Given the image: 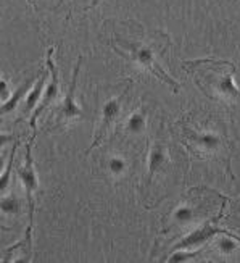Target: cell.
<instances>
[{
    "instance_id": "1",
    "label": "cell",
    "mask_w": 240,
    "mask_h": 263,
    "mask_svg": "<svg viewBox=\"0 0 240 263\" xmlns=\"http://www.w3.org/2000/svg\"><path fill=\"white\" fill-rule=\"evenodd\" d=\"M195 83L205 96L213 100H221L227 105L240 104V89L234 83L235 66L224 60H195L187 62Z\"/></svg>"
},
{
    "instance_id": "2",
    "label": "cell",
    "mask_w": 240,
    "mask_h": 263,
    "mask_svg": "<svg viewBox=\"0 0 240 263\" xmlns=\"http://www.w3.org/2000/svg\"><path fill=\"white\" fill-rule=\"evenodd\" d=\"M115 39H116V42L119 45H123V49L121 47H113L118 53L128 55V59L132 60L137 66L144 68V70H147L148 73H152L153 76H156L159 81H163L165 84L171 86L173 92H179L181 84L176 83L174 79L163 70L162 65L156 62L155 52H153V49L150 47V45H145L142 42H134V41H129V39H123L119 36H115Z\"/></svg>"
},
{
    "instance_id": "3",
    "label": "cell",
    "mask_w": 240,
    "mask_h": 263,
    "mask_svg": "<svg viewBox=\"0 0 240 263\" xmlns=\"http://www.w3.org/2000/svg\"><path fill=\"white\" fill-rule=\"evenodd\" d=\"M36 134L31 137V141L26 144V160L25 165L18 166V176L21 179V184L25 187V194L28 199V228H26V241L31 246V234H32V223H34V194L39 189V181H37V175H36V168H34V162H32V155H31V147H32V141Z\"/></svg>"
},
{
    "instance_id": "4",
    "label": "cell",
    "mask_w": 240,
    "mask_h": 263,
    "mask_svg": "<svg viewBox=\"0 0 240 263\" xmlns=\"http://www.w3.org/2000/svg\"><path fill=\"white\" fill-rule=\"evenodd\" d=\"M184 144L198 157H211L221 151L224 142L214 133H200L192 128H184Z\"/></svg>"
},
{
    "instance_id": "5",
    "label": "cell",
    "mask_w": 240,
    "mask_h": 263,
    "mask_svg": "<svg viewBox=\"0 0 240 263\" xmlns=\"http://www.w3.org/2000/svg\"><path fill=\"white\" fill-rule=\"evenodd\" d=\"M53 49H49L47 50V68H49V73H50V83L49 86L45 87L44 90V96L39 102V105L36 107V110H34V113L31 115V128L36 129V120L41 117V113L47 108L52 102H55L56 99H58V94H60V81H58V70H56V66L53 63Z\"/></svg>"
},
{
    "instance_id": "6",
    "label": "cell",
    "mask_w": 240,
    "mask_h": 263,
    "mask_svg": "<svg viewBox=\"0 0 240 263\" xmlns=\"http://www.w3.org/2000/svg\"><path fill=\"white\" fill-rule=\"evenodd\" d=\"M218 234H232V233L227 230H223V228H219L218 224H214L210 220L205 224H202L200 228H197V230H193L186 237H182L181 241L173 247V250H179V249L190 250L192 247H202L203 244H207L211 237L218 236Z\"/></svg>"
},
{
    "instance_id": "7",
    "label": "cell",
    "mask_w": 240,
    "mask_h": 263,
    "mask_svg": "<svg viewBox=\"0 0 240 263\" xmlns=\"http://www.w3.org/2000/svg\"><path fill=\"white\" fill-rule=\"evenodd\" d=\"M123 97L124 96H119V97H115V99H110L107 100L104 107H102V123L100 126L95 133V137H94V142L92 145H90L87 148V154L92 151V148H95L102 139L105 137V134L111 129L113 124L116 123V120L119 118V113H121V108H123Z\"/></svg>"
},
{
    "instance_id": "8",
    "label": "cell",
    "mask_w": 240,
    "mask_h": 263,
    "mask_svg": "<svg viewBox=\"0 0 240 263\" xmlns=\"http://www.w3.org/2000/svg\"><path fill=\"white\" fill-rule=\"evenodd\" d=\"M81 63H83V57H79L76 68H74V73H73L71 84H70V87H68V92L62 102L60 108H58V118L60 120H74V118H81L84 115L83 108L77 105V102L74 99V90L77 86V78H79V70H81Z\"/></svg>"
},
{
    "instance_id": "9",
    "label": "cell",
    "mask_w": 240,
    "mask_h": 263,
    "mask_svg": "<svg viewBox=\"0 0 240 263\" xmlns=\"http://www.w3.org/2000/svg\"><path fill=\"white\" fill-rule=\"evenodd\" d=\"M166 163H168L166 148L159 142H156L152 147L150 157H148V176H147V182H150L152 178L158 173L159 170H163Z\"/></svg>"
},
{
    "instance_id": "10",
    "label": "cell",
    "mask_w": 240,
    "mask_h": 263,
    "mask_svg": "<svg viewBox=\"0 0 240 263\" xmlns=\"http://www.w3.org/2000/svg\"><path fill=\"white\" fill-rule=\"evenodd\" d=\"M36 83V76H29L23 84H19V87L16 90H13V94L10 96L8 100H4L2 104V115H7V113H11L15 110V107L21 102V99L26 94H29V89H32L31 86Z\"/></svg>"
},
{
    "instance_id": "11",
    "label": "cell",
    "mask_w": 240,
    "mask_h": 263,
    "mask_svg": "<svg viewBox=\"0 0 240 263\" xmlns=\"http://www.w3.org/2000/svg\"><path fill=\"white\" fill-rule=\"evenodd\" d=\"M45 79H47V73L42 71L37 78V83L29 90L28 99H26V108H25L26 113H29L31 110H36V107L39 105V102L44 96V90H45Z\"/></svg>"
},
{
    "instance_id": "12",
    "label": "cell",
    "mask_w": 240,
    "mask_h": 263,
    "mask_svg": "<svg viewBox=\"0 0 240 263\" xmlns=\"http://www.w3.org/2000/svg\"><path fill=\"white\" fill-rule=\"evenodd\" d=\"M126 131L129 134H142L147 128V118L142 111H134L132 115L128 117L124 124Z\"/></svg>"
},
{
    "instance_id": "13",
    "label": "cell",
    "mask_w": 240,
    "mask_h": 263,
    "mask_svg": "<svg viewBox=\"0 0 240 263\" xmlns=\"http://www.w3.org/2000/svg\"><path fill=\"white\" fill-rule=\"evenodd\" d=\"M195 218H197V210L195 207H190V205H182V207L176 209V212L173 213V223L179 226L190 224Z\"/></svg>"
},
{
    "instance_id": "14",
    "label": "cell",
    "mask_w": 240,
    "mask_h": 263,
    "mask_svg": "<svg viewBox=\"0 0 240 263\" xmlns=\"http://www.w3.org/2000/svg\"><path fill=\"white\" fill-rule=\"evenodd\" d=\"M18 145H19V142L16 141V142L13 144V148H11V152H10L8 165H7V168L4 170L2 178H0V191H2V194H5V191H7V187H8V182H10V171H11V166H13V160H15V154H16Z\"/></svg>"
},
{
    "instance_id": "15",
    "label": "cell",
    "mask_w": 240,
    "mask_h": 263,
    "mask_svg": "<svg viewBox=\"0 0 240 263\" xmlns=\"http://www.w3.org/2000/svg\"><path fill=\"white\" fill-rule=\"evenodd\" d=\"M200 254V250H195V252H190L187 249H179V250H173V254L169 255L168 261L174 263V261H187L190 258H195Z\"/></svg>"
},
{
    "instance_id": "16",
    "label": "cell",
    "mask_w": 240,
    "mask_h": 263,
    "mask_svg": "<svg viewBox=\"0 0 240 263\" xmlns=\"http://www.w3.org/2000/svg\"><path fill=\"white\" fill-rule=\"evenodd\" d=\"M2 212L4 213H18L19 212V202L15 197H4L2 199Z\"/></svg>"
},
{
    "instance_id": "17",
    "label": "cell",
    "mask_w": 240,
    "mask_h": 263,
    "mask_svg": "<svg viewBox=\"0 0 240 263\" xmlns=\"http://www.w3.org/2000/svg\"><path fill=\"white\" fill-rule=\"evenodd\" d=\"M108 168L113 175H123L126 171V162L121 157H113L108 162Z\"/></svg>"
},
{
    "instance_id": "18",
    "label": "cell",
    "mask_w": 240,
    "mask_h": 263,
    "mask_svg": "<svg viewBox=\"0 0 240 263\" xmlns=\"http://www.w3.org/2000/svg\"><path fill=\"white\" fill-rule=\"evenodd\" d=\"M235 210H237V212L240 210V199H238V200H237V203H235Z\"/></svg>"
}]
</instances>
